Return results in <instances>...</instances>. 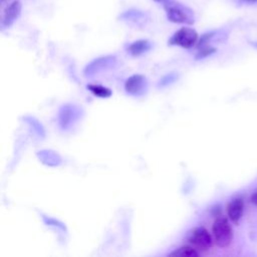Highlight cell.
Returning <instances> with one entry per match:
<instances>
[{"label": "cell", "instance_id": "obj_14", "mask_svg": "<svg viewBox=\"0 0 257 257\" xmlns=\"http://www.w3.org/2000/svg\"><path fill=\"white\" fill-rule=\"evenodd\" d=\"M216 51V49L212 46H210L209 44H206V45H203L201 47H199V51L198 53L196 54V58L197 59H200V58H204L206 56H209L211 55L212 53H214Z\"/></svg>", "mask_w": 257, "mask_h": 257}, {"label": "cell", "instance_id": "obj_18", "mask_svg": "<svg viewBox=\"0 0 257 257\" xmlns=\"http://www.w3.org/2000/svg\"><path fill=\"white\" fill-rule=\"evenodd\" d=\"M154 1H156V2H158V3H161V2L163 3L165 0H154Z\"/></svg>", "mask_w": 257, "mask_h": 257}, {"label": "cell", "instance_id": "obj_5", "mask_svg": "<svg viewBox=\"0 0 257 257\" xmlns=\"http://www.w3.org/2000/svg\"><path fill=\"white\" fill-rule=\"evenodd\" d=\"M80 116V110L72 104L63 105L58 113V123L62 130H67L73 125Z\"/></svg>", "mask_w": 257, "mask_h": 257}, {"label": "cell", "instance_id": "obj_6", "mask_svg": "<svg viewBox=\"0 0 257 257\" xmlns=\"http://www.w3.org/2000/svg\"><path fill=\"white\" fill-rule=\"evenodd\" d=\"M148 87L147 78L142 74H134L130 76L124 83V89L128 94L139 96L146 92Z\"/></svg>", "mask_w": 257, "mask_h": 257}, {"label": "cell", "instance_id": "obj_9", "mask_svg": "<svg viewBox=\"0 0 257 257\" xmlns=\"http://www.w3.org/2000/svg\"><path fill=\"white\" fill-rule=\"evenodd\" d=\"M120 17L123 21L133 23L138 26L144 25L146 23V21L148 20V15L145 12L136 10V9H131V10L123 12Z\"/></svg>", "mask_w": 257, "mask_h": 257}, {"label": "cell", "instance_id": "obj_10", "mask_svg": "<svg viewBox=\"0 0 257 257\" xmlns=\"http://www.w3.org/2000/svg\"><path fill=\"white\" fill-rule=\"evenodd\" d=\"M243 209H244L243 200L241 198L233 199L227 207V213H228L229 219L233 222H238L242 217Z\"/></svg>", "mask_w": 257, "mask_h": 257}, {"label": "cell", "instance_id": "obj_8", "mask_svg": "<svg viewBox=\"0 0 257 257\" xmlns=\"http://www.w3.org/2000/svg\"><path fill=\"white\" fill-rule=\"evenodd\" d=\"M22 5L21 2L15 0L11 2L3 11V15L1 18V28L5 29L10 27L20 16Z\"/></svg>", "mask_w": 257, "mask_h": 257}, {"label": "cell", "instance_id": "obj_2", "mask_svg": "<svg viewBox=\"0 0 257 257\" xmlns=\"http://www.w3.org/2000/svg\"><path fill=\"white\" fill-rule=\"evenodd\" d=\"M212 230L214 241L219 247H226L231 243L233 238V231L226 218L218 217L214 221Z\"/></svg>", "mask_w": 257, "mask_h": 257}, {"label": "cell", "instance_id": "obj_15", "mask_svg": "<svg viewBox=\"0 0 257 257\" xmlns=\"http://www.w3.org/2000/svg\"><path fill=\"white\" fill-rule=\"evenodd\" d=\"M176 78H177V75H176V74H174V73L168 74V75L164 76L162 79H160L158 85H159V86H166V85L172 83L173 81H175Z\"/></svg>", "mask_w": 257, "mask_h": 257}, {"label": "cell", "instance_id": "obj_16", "mask_svg": "<svg viewBox=\"0 0 257 257\" xmlns=\"http://www.w3.org/2000/svg\"><path fill=\"white\" fill-rule=\"evenodd\" d=\"M251 202H252L254 205L257 206V191L252 195V197H251Z\"/></svg>", "mask_w": 257, "mask_h": 257}, {"label": "cell", "instance_id": "obj_7", "mask_svg": "<svg viewBox=\"0 0 257 257\" xmlns=\"http://www.w3.org/2000/svg\"><path fill=\"white\" fill-rule=\"evenodd\" d=\"M114 63H115V57L112 55L98 57L86 65V67L84 68V75L90 76L95 73H99L100 71L113 66Z\"/></svg>", "mask_w": 257, "mask_h": 257}, {"label": "cell", "instance_id": "obj_3", "mask_svg": "<svg viewBox=\"0 0 257 257\" xmlns=\"http://www.w3.org/2000/svg\"><path fill=\"white\" fill-rule=\"evenodd\" d=\"M199 36L194 28L182 27L171 36L169 44L189 49L192 48L195 44H197Z\"/></svg>", "mask_w": 257, "mask_h": 257}, {"label": "cell", "instance_id": "obj_12", "mask_svg": "<svg viewBox=\"0 0 257 257\" xmlns=\"http://www.w3.org/2000/svg\"><path fill=\"white\" fill-rule=\"evenodd\" d=\"M169 256H175V257H198L199 252L197 249H195L191 245L182 246L173 252L169 254Z\"/></svg>", "mask_w": 257, "mask_h": 257}, {"label": "cell", "instance_id": "obj_17", "mask_svg": "<svg viewBox=\"0 0 257 257\" xmlns=\"http://www.w3.org/2000/svg\"><path fill=\"white\" fill-rule=\"evenodd\" d=\"M243 3H247V4H252V3H256L257 0H240Z\"/></svg>", "mask_w": 257, "mask_h": 257}, {"label": "cell", "instance_id": "obj_13", "mask_svg": "<svg viewBox=\"0 0 257 257\" xmlns=\"http://www.w3.org/2000/svg\"><path fill=\"white\" fill-rule=\"evenodd\" d=\"M88 90H90L92 92V94H94L97 97L100 98H107L111 95V90L103 85L100 84H88L87 85Z\"/></svg>", "mask_w": 257, "mask_h": 257}, {"label": "cell", "instance_id": "obj_11", "mask_svg": "<svg viewBox=\"0 0 257 257\" xmlns=\"http://www.w3.org/2000/svg\"><path fill=\"white\" fill-rule=\"evenodd\" d=\"M152 48V43L148 39H139L127 46V51L133 56H140Z\"/></svg>", "mask_w": 257, "mask_h": 257}, {"label": "cell", "instance_id": "obj_1", "mask_svg": "<svg viewBox=\"0 0 257 257\" xmlns=\"http://www.w3.org/2000/svg\"><path fill=\"white\" fill-rule=\"evenodd\" d=\"M163 6L167 18L173 23L191 25L196 20L194 11L177 0H165Z\"/></svg>", "mask_w": 257, "mask_h": 257}, {"label": "cell", "instance_id": "obj_4", "mask_svg": "<svg viewBox=\"0 0 257 257\" xmlns=\"http://www.w3.org/2000/svg\"><path fill=\"white\" fill-rule=\"evenodd\" d=\"M188 242L191 246L199 251H207L212 246L213 239L206 228L197 227L190 232Z\"/></svg>", "mask_w": 257, "mask_h": 257}]
</instances>
